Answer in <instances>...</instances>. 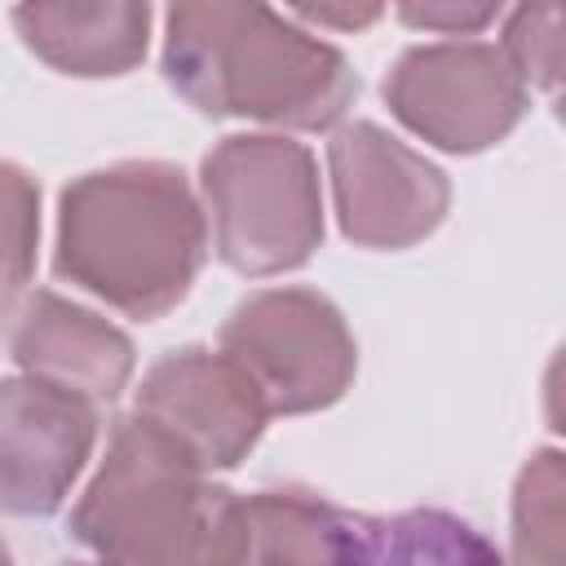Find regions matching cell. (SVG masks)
Instances as JSON below:
<instances>
[{"instance_id": "obj_1", "label": "cell", "mask_w": 566, "mask_h": 566, "mask_svg": "<svg viewBox=\"0 0 566 566\" xmlns=\"http://www.w3.org/2000/svg\"><path fill=\"white\" fill-rule=\"evenodd\" d=\"M208 256V217L177 164L119 159L80 172L57 195V279L128 318H164L186 301Z\"/></svg>"}, {"instance_id": "obj_17", "label": "cell", "mask_w": 566, "mask_h": 566, "mask_svg": "<svg viewBox=\"0 0 566 566\" xmlns=\"http://www.w3.org/2000/svg\"><path fill=\"white\" fill-rule=\"evenodd\" d=\"M407 27L442 31V35H478L486 22L500 18V4H398Z\"/></svg>"}, {"instance_id": "obj_9", "label": "cell", "mask_w": 566, "mask_h": 566, "mask_svg": "<svg viewBox=\"0 0 566 566\" xmlns=\"http://www.w3.org/2000/svg\"><path fill=\"white\" fill-rule=\"evenodd\" d=\"M97 442V407L31 376L0 380V513L49 517Z\"/></svg>"}, {"instance_id": "obj_4", "label": "cell", "mask_w": 566, "mask_h": 566, "mask_svg": "<svg viewBox=\"0 0 566 566\" xmlns=\"http://www.w3.org/2000/svg\"><path fill=\"white\" fill-rule=\"evenodd\" d=\"M212 252L248 279L301 270L323 243V190L310 146L283 133H230L199 164Z\"/></svg>"}, {"instance_id": "obj_5", "label": "cell", "mask_w": 566, "mask_h": 566, "mask_svg": "<svg viewBox=\"0 0 566 566\" xmlns=\"http://www.w3.org/2000/svg\"><path fill=\"white\" fill-rule=\"evenodd\" d=\"M217 349L252 380L270 416H310L345 398L358 340L318 287L248 292L221 323Z\"/></svg>"}, {"instance_id": "obj_6", "label": "cell", "mask_w": 566, "mask_h": 566, "mask_svg": "<svg viewBox=\"0 0 566 566\" xmlns=\"http://www.w3.org/2000/svg\"><path fill=\"white\" fill-rule=\"evenodd\" d=\"M389 115L447 155H478L504 142L531 93L491 40L411 44L385 75Z\"/></svg>"}, {"instance_id": "obj_11", "label": "cell", "mask_w": 566, "mask_h": 566, "mask_svg": "<svg viewBox=\"0 0 566 566\" xmlns=\"http://www.w3.org/2000/svg\"><path fill=\"white\" fill-rule=\"evenodd\" d=\"M358 517L301 486L239 495V526L226 566H349Z\"/></svg>"}, {"instance_id": "obj_19", "label": "cell", "mask_w": 566, "mask_h": 566, "mask_svg": "<svg viewBox=\"0 0 566 566\" xmlns=\"http://www.w3.org/2000/svg\"><path fill=\"white\" fill-rule=\"evenodd\" d=\"M0 566H13V553H9V544L0 539Z\"/></svg>"}, {"instance_id": "obj_15", "label": "cell", "mask_w": 566, "mask_h": 566, "mask_svg": "<svg viewBox=\"0 0 566 566\" xmlns=\"http://www.w3.org/2000/svg\"><path fill=\"white\" fill-rule=\"evenodd\" d=\"M35 248H40V181L22 164L0 159V305L27 292L35 274Z\"/></svg>"}, {"instance_id": "obj_10", "label": "cell", "mask_w": 566, "mask_h": 566, "mask_svg": "<svg viewBox=\"0 0 566 566\" xmlns=\"http://www.w3.org/2000/svg\"><path fill=\"white\" fill-rule=\"evenodd\" d=\"M9 354L22 367V376L53 385L88 407L115 402L137 367L133 340L115 323L49 287L22 301L9 332Z\"/></svg>"}, {"instance_id": "obj_13", "label": "cell", "mask_w": 566, "mask_h": 566, "mask_svg": "<svg viewBox=\"0 0 566 566\" xmlns=\"http://www.w3.org/2000/svg\"><path fill=\"white\" fill-rule=\"evenodd\" d=\"M349 566H504L495 544L447 509L358 517Z\"/></svg>"}, {"instance_id": "obj_8", "label": "cell", "mask_w": 566, "mask_h": 566, "mask_svg": "<svg viewBox=\"0 0 566 566\" xmlns=\"http://www.w3.org/2000/svg\"><path fill=\"white\" fill-rule=\"evenodd\" d=\"M133 411L168 433L199 469H234L265 433V402L252 380L208 345L164 354L137 385Z\"/></svg>"}, {"instance_id": "obj_18", "label": "cell", "mask_w": 566, "mask_h": 566, "mask_svg": "<svg viewBox=\"0 0 566 566\" xmlns=\"http://www.w3.org/2000/svg\"><path fill=\"white\" fill-rule=\"evenodd\" d=\"M380 13H385L380 4H363V9H336V4H318V9H292L287 18L318 22V27H340V31H358V27H371Z\"/></svg>"}, {"instance_id": "obj_14", "label": "cell", "mask_w": 566, "mask_h": 566, "mask_svg": "<svg viewBox=\"0 0 566 566\" xmlns=\"http://www.w3.org/2000/svg\"><path fill=\"white\" fill-rule=\"evenodd\" d=\"M566 464L557 447H539L513 486V566H562Z\"/></svg>"}, {"instance_id": "obj_12", "label": "cell", "mask_w": 566, "mask_h": 566, "mask_svg": "<svg viewBox=\"0 0 566 566\" xmlns=\"http://www.w3.org/2000/svg\"><path fill=\"white\" fill-rule=\"evenodd\" d=\"M13 27L22 44L62 75L102 80L128 75L150 44V4H18Z\"/></svg>"}, {"instance_id": "obj_16", "label": "cell", "mask_w": 566, "mask_h": 566, "mask_svg": "<svg viewBox=\"0 0 566 566\" xmlns=\"http://www.w3.org/2000/svg\"><path fill=\"white\" fill-rule=\"evenodd\" d=\"M500 53L517 71V80L531 88L553 93L562 75V9L557 4H522L504 18Z\"/></svg>"}, {"instance_id": "obj_2", "label": "cell", "mask_w": 566, "mask_h": 566, "mask_svg": "<svg viewBox=\"0 0 566 566\" xmlns=\"http://www.w3.org/2000/svg\"><path fill=\"white\" fill-rule=\"evenodd\" d=\"M164 80L212 119L332 128L358 97L349 57L265 4L164 9Z\"/></svg>"}, {"instance_id": "obj_3", "label": "cell", "mask_w": 566, "mask_h": 566, "mask_svg": "<svg viewBox=\"0 0 566 566\" xmlns=\"http://www.w3.org/2000/svg\"><path fill=\"white\" fill-rule=\"evenodd\" d=\"M234 526L239 495L137 411L115 420L106 455L71 509V535L102 566H226Z\"/></svg>"}, {"instance_id": "obj_7", "label": "cell", "mask_w": 566, "mask_h": 566, "mask_svg": "<svg viewBox=\"0 0 566 566\" xmlns=\"http://www.w3.org/2000/svg\"><path fill=\"white\" fill-rule=\"evenodd\" d=\"M327 172L340 234L358 248H416L451 208L447 172L371 119H354L332 133Z\"/></svg>"}, {"instance_id": "obj_20", "label": "cell", "mask_w": 566, "mask_h": 566, "mask_svg": "<svg viewBox=\"0 0 566 566\" xmlns=\"http://www.w3.org/2000/svg\"><path fill=\"white\" fill-rule=\"evenodd\" d=\"M62 566H102V562H62Z\"/></svg>"}]
</instances>
